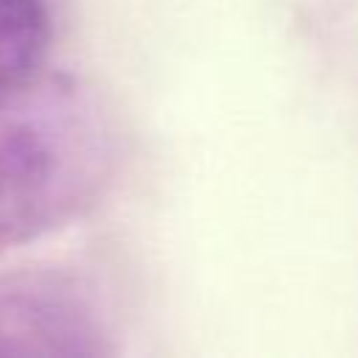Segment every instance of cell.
Masks as SVG:
<instances>
[{"label":"cell","mask_w":358,"mask_h":358,"mask_svg":"<svg viewBox=\"0 0 358 358\" xmlns=\"http://www.w3.org/2000/svg\"><path fill=\"white\" fill-rule=\"evenodd\" d=\"M103 324L81 285L56 268L0 277V358L101 355Z\"/></svg>","instance_id":"7a4b0ae2"},{"label":"cell","mask_w":358,"mask_h":358,"mask_svg":"<svg viewBox=\"0 0 358 358\" xmlns=\"http://www.w3.org/2000/svg\"><path fill=\"white\" fill-rule=\"evenodd\" d=\"M103 134L84 95L50 76L0 95V252L59 229L95 196Z\"/></svg>","instance_id":"6da1fadb"},{"label":"cell","mask_w":358,"mask_h":358,"mask_svg":"<svg viewBox=\"0 0 358 358\" xmlns=\"http://www.w3.org/2000/svg\"><path fill=\"white\" fill-rule=\"evenodd\" d=\"M50 36L45 0H0V95L28 87L45 73Z\"/></svg>","instance_id":"3957f363"}]
</instances>
